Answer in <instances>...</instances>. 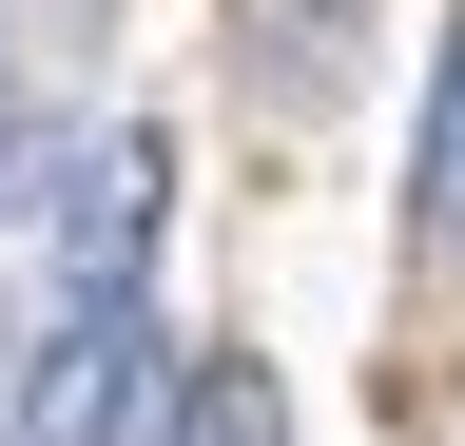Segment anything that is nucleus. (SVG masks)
Returning <instances> with one entry per match:
<instances>
[{"instance_id": "f257e3e1", "label": "nucleus", "mask_w": 465, "mask_h": 446, "mask_svg": "<svg viewBox=\"0 0 465 446\" xmlns=\"http://www.w3.org/2000/svg\"><path fill=\"white\" fill-rule=\"evenodd\" d=\"M155 369H174V330L136 311V292H78L20 350V446H136L155 427Z\"/></svg>"}, {"instance_id": "f03ea898", "label": "nucleus", "mask_w": 465, "mask_h": 446, "mask_svg": "<svg viewBox=\"0 0 465 446\" xmlns=\"http://www.w3.org/2000/svg\"><path fill=\"white\" fill-rule=\"evenodd\" d=\"M39 213H58V292H136V253H155V213H174V136H155V117H116Z\"/></svg>"}, {"instance_id": "7ed1b4c3", "label": "nucleus", "mask_w": 465, "mask_h": 446, "mask_svg": "<svg viewBox=\"0 0 465 446\" xmlns=\"http://www.w3.org/2000/svg\"><path fill=\"white\" fill-rule=\"evenodd\" d=\"M136 446H291V408H272V369H252V350H174Z\"/></svg>"}, {"instance_id": "20e7f679", "label": "nucleus", "mask_w": 465, "mask_h": 446, "mask_svg": "<svg viewBox=\"0 0 465 446\" xmlns=\"http://www.w3.org/2000/svg\"><path fill=\"white\" fill-rule=\"evenodd\" d=\"M407 194H427V233L465 253V20H446V78H427V155H407Z\"/></svg>"}, {"instance_id": "39448f33", "label": "nucleus", "mask_w": 465, "mask_h": 446, "mask_svg": "<svg viewBox=\"0 0 465 446\" xmlns=\"http://www.w3.org/2000/svg\"><path fill=\"white\" fill-rule=\"evenodd\" d=\"M0 213H39V117H20V59H0Z\"/></svg>"}]
</instances>
